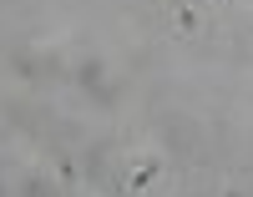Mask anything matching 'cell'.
Returning a JSON list of instances; mask_svg holds the SVG:
<instances>
[{"mask_svg": "<svg viewBox=\"0 0 253 197\" xmlns=\"http://www.w3.org/2000/svg\"><path fill=\"white\" fill-rule=\"evenodd\" d=\"M71 76H76V86H81L86 96H96V101L112 96V76H107V66H101V61H81Z\"/></svg>", "mask_w": 253, "mask_h": 197, "instance_id": "1", "label": "cell"}, {"mask_svg": "<svg viewBox=\"0 0 253 197\" xmlns=\"http://www.w3.org/2000/svg\"><path fill=\"white\" fill-rule=\"evenodd\" d=\"M0 197H5V182H0Z\"/></svg>", "mask_w": 253, "mask_h": 197, "instance_id": "3", "label": "cell"}, {"mask_svg": "<svg viewBox=\"0 0 253 197\" xmlns=\"http://www.w3.org/2000/svg\"><path fill=\"white\" fill-rule=\"evenodd\" d=\"M20 197H61L51 182H41V177H26V187H20Z\"/></svg>", "mask_w": 253, "mask_h": 197, "instance_id": "2", "label": "cell"}]
</instances>
